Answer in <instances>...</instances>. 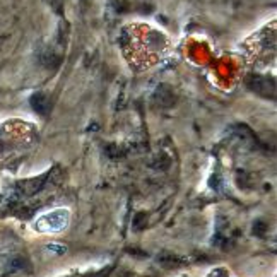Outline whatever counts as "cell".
Returning <instances> with one entry per match:
<instances>
[{
    "mask_svg": "<svg viewBox=\"0 0 277 277\" xmlns=\"http://www.w3.org/2000/svg\"><path fill=\"white\" fill-rule=\"evenodd\" d=\"M121 50L130 67L139 72L149 70L171 55V41L159 29L149 24H129L121 35Z\"/></svg>",
    "mask_w": 277,
    "mask_h": 277,
    "instance_id": "cell-1",
    "label": "cell"
},
{
    "mask_svg": "<svg viewBox=\"0 0 277 277\" xmlns=\"http://www.w3.org/2000/svg\"><path fill=\"white\" fill-rule=\"evenodd\" d=\"M245 60L251 69L265 70L275 62V22L265 24L259 31L246 38L241 45Z\"/></svg>",
    "mask_w": 277,
    "mask_h": 277,
    "instance_id": "cell-2",
    "label": "cell"
},
{
    "mask_svg": "<svg viewBox=\"0 0 277 277\" xmlns=\"http://www.w3.org/2000/svg\"><path fill=\"white\" fill-rule=\"evenodd\" d=\"M67 224H69V211L58 209V211L41 216L35 224V228L40 233H58L65 230Z\"/></svg>",
    "mask_w": 277,
    "mask_h": 277,
    "instance_id": "cell-3",
    "label": "cell"
}]
</instances>
